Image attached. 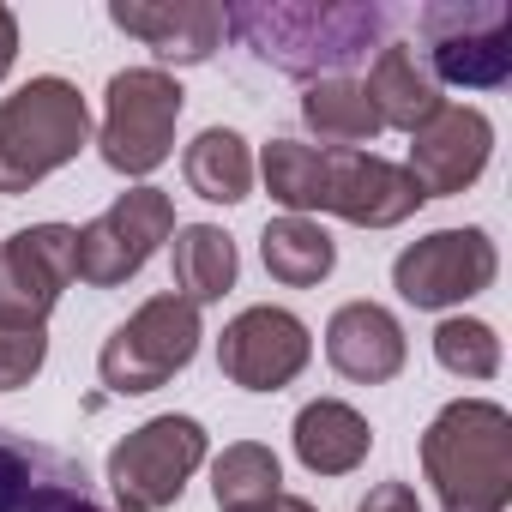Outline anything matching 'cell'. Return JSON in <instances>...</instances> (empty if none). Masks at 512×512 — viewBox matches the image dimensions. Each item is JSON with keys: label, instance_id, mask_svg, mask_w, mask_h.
<instances>
[{"label": "cell", "instance_id": "obj_4", "mask_svg": "<svg viewBox=\"0 0 512 512\" xmlns=\"http://www.w3.org/2000/svg\"><path fill=\"white\" fill-rule=\"evenodd\" d=\"M91 145V109L79 85L43 73L0 97V193H31L43 175L67 169Z\"/></svg>", "mask_w": 512, "mask_h": 512}, {"label": "cell", "instance_id": "obj_7", "mask_svg": "<svg viewBox=\"0 0 512 512\" xmlns=\"http://www.w3.org/2000/svg\"><path fill=\"white\" fill-rule=\"evenodd\" d=\"M416 25L434 85L494 91L512 79V13L500 0H440V7H422Z\"/></svg>", "mask_w": 512, "mask_h": 512}, {"label": "cell", "instance_id": "obj_10", "mask_svg": "<svg viewBox=\"0 0 512 512\" xmlns=\"http://www.w3.org/2000/svg\"><path fill=\"white\" fill-rule=\"evenodd\" d=\"M79 229L31 223L0 241V332H43L61 290L73 284Z\"/></svg>", "mask_w": 512, "mask_h": 512}, {"label": "cell", "instance_id": "obj_23", "mask_svg": "<svg viewBox=\"0 0 512 512\" xmlns=\"http://www.w3.org/2000/svg\"><path fill=\"white\" fill-rule=\"evenodd\" d=\"M211 494H217V512H241V506H260V500L284 494V464H278V452L260 446V440L223 446V458L211 464Z\"/></svg>", "mask_w": 512, "mask_h": 512}, {"label": "cell", "instance_id": "obj_25", "mask_svg": "<svg viewBox=\"0 0 512 512\" xmlns=\"http://www.w3.org/2000/svg\"><path fill=\"white\" fill-rule=\"evenodd\" d=\"M49 362V326L43 332H0V392L31 386Z\"/></svg>", "mask_w": 512, "mask_h": 512}, {"label": "cell", "instance_id": "obj_21", "mask_svg": "<svg viewBox=\"0 0 512 512\" xmlns=\"http://www.w3.org/2000/svg\"><path fill=\"white\" fill-rule=\"evenodd\" d=\"M181 175H187V187H193L199 199H211V205H241L247 187H253V151H247V139H241L235 127H205V133L187 145Z\"/></svg>", "mask_w": 512, "mask_h": 512}, {"label": "cell", "instance_id": "obj_22", "mask_svg": "<svg viewBox=\"0 0 512 512\" xmlns=\"http://www.w3.org/2000/svg\"><path fill=\"white\" fill-rule=\"evenodd\" d=\"M302 121H308L326 145H338V151H362V145L380 139V115H374L362 79H320V85H308Z\"/></svg>", "mask_w": 512, "mask_h": 512}, {"label": "cell", "instance_id": "obj_19", "mask_svg": "<svg viewBox=\"0 0 512 512\" xmlns=\"http://www.w3.org/2000/svg\"><path fill=\"white\" fill-rule=\"evenodd\" d=\"M175 296L181 302H193V308H205V302H223L229 290H235V272H241V260H235V241L217 229V223H187V229H175Z\"/></svg>", "mask_w": 512, "mask_h": 512}, {"label": "cell", "instance_id": "obj_11", "mask_svg": "<svg viewBox=\"0 0 512 512\" xmlns=\"http://www.w3.org/2000/svg\"><path fill=\"white\" fill-rule=\"evenodd\" d=\"M500 272V253L488 241V229H434L422 241H410L392 260V290L410 308H458L470 296H482Z\"/></svg>", "mask_w": 512, "mask_h": 512}, {"label": "cell", "instance_id": "obj_14", "mask_svg": "<svg viewBox=\"0 0 512 512\" xmlns=\"http://www.w3.org/2000/svg\"><path fill=\"white\" fill-rule=\"evenodd\" d=\"M410 181L422 187V199H446V193H464L482 169H488V151H494V127L482 109H458L446 103L434 121H422L410 133Z\"/></svg>", "mask_w": 512, "mask_h": 512}, {"label": "cell", "instance_id": "obj_29", "mask_svg": "<svg viewBox=\"0 0 512 512\" xmlns=\"http://www.w3.org/2000/svg\"><path fill=\"white\" fill-rule=\"evenodd\" d=\"M115 512H139V506H127V500H115Z\"/></svg>", "mask_w": 512, "mask_h": 512}, {"label": "cell", "instance_id": "obj_5", "mask_svg": "<svg viewBox=\"0 0 512 512\" xmlns=\"http://www.w3.org/2000/svg\"><path fill=\"white\" fill-rule=\"evenodd\" d=\"M193 350H199V308L169 290V296H151L133 320H121L103 338L97 374L115 398H139V392L169 386L193 362Z\"/></svg>", "mask_w": 512, "mask_h": 512}, {"label": "cell", "instance_id": "obj_26", "mask_svg": "<svg viewBox=\"0 0 512 512\" xmlns=\"http://www.w3.org/2000/svg\"><path fill=\"white\" fill-rule=\"evenodd\" d=\"M356 512H422V500L410 482H380V488H368V500Z\"/></svg>", "mask_w": 512, "mask_h": 512}, {"label": "cell", "instance_id": "obj_13", "mask_svg": "<svg viewBox=\"0 0 512 512\" xmlns=\"http://www.w3.org/2000/svg\"><path fill=\"white\" fill-rule=\"evenodd\" d=\"M314 356L308 326L290 308H247L217 338V368L241 392H284Z\"/></svg>", "mask_w": 512, "mask_h": 512}, {"label": "cell", "instance_id": "obj_12", "mask_svg": "<svg viewBox=\"0 0 512 512\" xmlns=\"http://www.w3.org/2000/svg\"><path fill=\"white\" fill-rule=\"evenodd\" d=\"M0 512H109V506L73 452L0 428Z\"/></svg>", "mask_w": 512, "mask_h": 512}, {"label": "cell", "instance_id": "obj_6", "mask_svg": "<svg viewBox=\"0 0 512 512\" xmlns=\"http://www.w3.org/2000/svg\"><path fill=\"white\" fill-rule=\"evenodd\" d=\"M187 91L163 73V67H127L109 79L103 91V133L97 151L115 175H151L157 163H169L175 145V121H181Z\"/></svg>", "mask_w": 512, "mask_h": 512}, {"label": "cell", "instance_id": "obj_27", "mask_svg": "<svg viewBox=\"0 0 512 512\" xmlns=\"http://www.w3.org/2000/svg\"><path fill=\"white\" fill-rule=\"evenodd\" d=\"M13 61H19V19L0 7V79L13 73Z\"/></svg>", "mask_w": 512, "mask_h": 512}, {"label": "cell", "instance_id": "obj_1", "mask_svg": "<svg viewBox=\"0 0 512 512\" xmlns=\"http://www.w3.org/2000/svg\"><path fill=\"white\" fill-rule=\"evenodd\" d=\"M223 31L284 79H350L356 61L392 43V13L368 0H241L223 7Z\"/></svg>", "mask_w": 512, "mask_h": 512}, {"label": "cell", "instance_id": "obj_3", "mask_svg": "<svg viewBox=\"0 0 512 512\" xmlns=\"http://www.w3.org/2000/svg\"><path fill=\"white\" fill-rule=\"evenodd\" d=\"M422 470L440 512H506L512 500V416L494 398L446 404L422 434Z\"/></svg>", "mask_w": 512, "mask_h": 512}, {"label": "cell", "instance_id": "obj_2", "mask_svg": "<svg viewBox=\"0 0 512 512\" xmlns=\"http://www.w3.org/2000/svg\"><path fill=\"white\" fill-rule=\"evenodd\" d=\"M266 193L290 211H332L356 229H398L404 217H416L422 187L410 181L404 163H386L374 151H338V145H302V139H272L260 157Z\"/></svg>", "mask_w": 512, "mask_h": 512}, {"label": "cell", "instance_id": "obj_24", "mask_svg": "<svg viewBox=\"0 0 512 512\" xmlns=\"http://www.w3.org/2000/svg\"><path fill=\"white\" fill-rule=\"evenodd\" d=\"M434 356H440V368L458 374V380H494V374H500V338H494L488 320H440Z\"/></svg>", "mask_w": 512, "mask_h": 512}, {"label": "cell", "instance_id": "obj_9", "mask_svg": "<svg viewBox=\"0 0 512 512\" xmlns=\"http://www.w3.org/2000/svg\"><path fill=\"white\" fill-rule=\"evenodd\" d=\"M205 464V428L193 416H151L109 452V488L115 500L139 512H163L181 500L187 476Z\"/></svg>", "mask_w": 512, "mask_h": 512}, {"label": "cell", "instance_id": "obj_18", "mask_svg": "<svg viewBox=\"0 0 512 512\" xmlns=\"http://www.w3.org/2000/svg\"><path fill=\"white\" fill-rule=\"evenodd\" d=\"M296 458L314 470V476H350L368 446H374V428L362 410H350L344 398H314L296 410Z\"/></svg>", "mask_w": 512, "mask_h": 512}, {"label": "cell", "instance_id": "obj_17", "mask_svg": "<svg viewBox=\"0 0 512 512\" xmlns=\"http://www.w3.org/2000/svg\"><path fill=\"white\" fill-rule=\"evenodd\" d=\"M362 91H368L380 127H398V133H416L422 121H434V115L446 109V97H440L428 61H422L410 43H386V49L374 55V67H368V85H362Z\"/></svg>", "mask_w": 512, "mask_h": 512}, {"label": "cell", "instance_id": "obj_8", "mask_svg": "<svg viewBox=\"0 0 512 512\" xmlns=\"http://www.w3.org/2000/svg\"><path fill=\"white\" fill-rule=\"evenodd\" d=\"M169 235H175V199L157 193V187H133L103 217H91L79 229L73 278H85L91 290H115V284H127V278L145 272V260Z\"/></svg>", "mask_w": 512, "mask_h": 512}, {"label": "cell", "instance_id": "obj_28", "mask_svg": "<svg viewBox=\"0 0 512 512\" xmlns=\"http://www.w3.org/2000/svg\"><path fill=\"white\" fill-rule=\"evenodd\" d=\"M241 512H320V506H314V500H302V494H272V500L241 506Z\"/></svg>", "mask_w": 512, "mask_h": 512}, {"label": "cell", "instance_id": "obj_16", "mask_svg": "<svg viewBox=\"0 0 512 512\" xmlns=\"http://www.w3.org/2000/svg\"><path fill=\"white\" fill-rule=\"evenodd\" d=\"M404 326L380 302H344L326 320V362L356 386H386L404 368Z\"/></svg>", "mask_w": 512, "mask_h": 512}, {"label": "cell", "instance_id": "obj_20", "mask_svg": "<svg viewBox=\"0 0 512 512\" xmlns=\"http://www.w3.org/2000/svg\"><path fill=\"white\" fill-rule=\"evenodd\" d=\"M260 260L284 290H314V284L332 278L338 247L314 217H272L266 235H260Z\"/></svg>", "mask_w": 512, "mask_h": 512}, {"label": "cell", "instance_id": "obj_15", "mask_svg": "<svg viewBox=\"0 0 512 512\" xmlns=\"http://www.w3.org/2000/svg\"><path fill=\"white\" fill-rule=\"evenodd\" d=\"M109 25L175 67H199L223 43V7H211V0H115Z\"/></svg>", "mask_w": 512, "mask_h": 512}]
</instances>
